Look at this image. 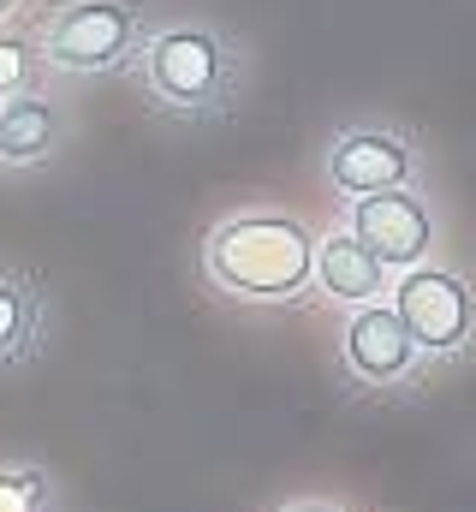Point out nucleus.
<instances>
[{"label":"nucleus","mask_w":476,"mask_h":512,"mask_svg":"<svg viewBox=\"0 0 476 512\" xmlns=\"http://www.w3.org/2000/svg\"><path fill=\"white\" fill-rule=\"evenodd\" d=\"M24 340H30V298L24 286L0 280V358H18Z\"/></svg>","instance_id":"nucleus-11"},{"label":"nucleus","mask_w":476,"mask_h":512,"mask_svg":"<svg viewBox=\"0 0 476 512\" xmlns=\"http://www.w3.org/2000/svg\"><path fill=\"white\" fill-rule=\"evenodd\" d=\"M227 78V60H221V42L209 30H161L149 42V84L179 102V108H197L221 90Z\"/></svg>","instance_id":"nucleus-5"},{"label":"nucleus","mask_w":476,"mask_h":512,"mask_svg":"<svg viewBox=\"0 0 476 512\" xmlns=\"http://www.w3.org/2000/svg\"><path fill=\"white\" fill-rule=\"evenodd\" d=\"M36 72H42V54L30 42H18V36H0V102L6 96H30Z\"/></svg>","instance_id":"nucleus-10"},{"label":"nucleus","mask_w":476,"mask_h":512,"mask_svg":"<svg viewBox=\"0 0 476 512\" xmlns=\"http://www.w3.org/2000/svg\"><path fill=\"white\" fill-rule=\"evenodd\" d=\"M280 512H346V507H328V501H292V507H280Z\"/></svg>","instance_id":"nucleus-13"},{"label":"nucleus","mask_w":476,"mask_h":512,"mask_svg":"<svg viewBox=\"0 0 476 512\" xmlns=\"http://www.w3.org/2000/svg\"><path fill=\"white\" fill-rule=\"evenodd\" d=\"M0 512H48V483L36 471H0Z\"/></svg>","instance_id":"nucleus-12"},{"label":"nucleus","mask_w":476,"mask_h":512,"mask_svg":"<svg viewBox=\"0 0 476 512\" xmlns=\"http://www.w3.org/2000/svg\"><path fill=\"white\" fill-rule=\"evenodd\" d=\"M381 274L387 268L363 251L352 233H328L316 245V280H322V292H334L346 304H375L381 298Z\"/></svg>","instance_id":"nucleus-8"},{"label":"nucleus","mask_w":476,"mask_h":512,"mask_svg":"<svg viewBox=\"0 0 476 512\" xmlns=\"http://www.w3.org/2000/svg\"><path fill=\"white\" fill-rule=\"evenodd\" d=\"M209 280L238 298H292L316 274V239L292 215H238L209 239Z\"/></svg>","instance_id":"nucleus-1"},{"label":"nucleus","mask_w":476,"mask_h":512,"mask_svg":"<svg viewBox=\"0 0 476 512\" xmlns=\"http://www.w3.org/2000/svg\"><path fill=\"white\" fill-rule=\"evenodd\" d=\"M387 310L399 316V328L411 334V346L435 352V358L459 352L476 328V292L459 274H447V268H405V280H399V292H393Z\"/></svg>","instance_id":"nucleus-2"},{"label":"nucleus","mask_w":476,"mask_h":512,"mask_svg":"<svg viewBox=\"0 0 476 512\" xmlns=\"http://www.w3.org/2000/svg\"><path fill=\"white\" fill-rule=\"evenodd\" d=\"M352 239L375 256L381 268H417L423 251H429V239H435L429 203L411 197V191H375V197H357Z\"/></svg>","instance_id":"nucleus-4"},{"label":"nucleus","mask_w":476,"mask_h":512,"mask_svg":"<svg viewBox=\"0 0 476 512\" xmlns=\"http://www.w3.org/2000/svg\"><path fill=\"white\" fill-rule=\"evenodd\" d=\"M328 173L340 191L352 197H375V191H405L411 179V149L393 131H346L328 149Z\"/></svg>","instance_id":"nucleus-6"},{"label":"nucleus","mask_w":476,"mask_h":512,"mask_svg":"<svg viewBox=\"0 0 476 512\" xmlns=\"http://www.w3.org/2000/svg\"><path fill=\"white\" fill-rule=\"evenodd\" d=\"M12 6H18V0H0V18H6V12H12Z\"/></svg>","instance_id":"nucleus-14"},{"label":"nucleus","mask_w":476,"mask_h":512,"mask_svg":"<svg viewBox=\"0 0 476 512\" xmlns=\"http://www.w3.org/2000/svg\"><path fill=\"white\" fill-rule=\"evenodd\" d=\"M137 24L119 0H72L54 24H48V60L66 66V72H108L125 60Z\"/></svg>","instance_id":"nucleus-3"},{"label":"nucleus","mask_w":476,"mask_h":512,"mask_svg":"<svg viewBox=\"0 0 476 512\" xmlns=\"http://www.w3.org/2000/svg\"><path fill=\"white\" fill-rule=\"evenodd\" d=\"M346 364H352L357 382H399V376H411V364H417V346H411V334L399 328V316L387 310V304H363L352 316V328H346Z\"/></svg>","instance_id":"nucleus-7"},{"label":"nucleus","mask_w":476,"mask_h":512,"mask_svg":"<svg viewBox=\"0 0 476 512\" xmlns=\"http://www.w3.org/2000/svg\"><path fill=\"white\" fill-rule=\"evenodd\" d=\"M60 137V120L42 96H12L0 102V161H42Z\"/></svg>","instance_id":"nucleus-9"}]
</instances>
